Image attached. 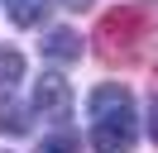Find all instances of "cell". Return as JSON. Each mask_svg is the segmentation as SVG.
Returning a JSON list of instances; mask_svg holds the SVG:
<instances>
[{
	"label": "cell",
	"instance_id": "52a82bcc",
	"mask_svg": "<svg viewBox=\"0 0 158 153\" xmlns=\"http://www.w3.org/2000/svg\"><path fill=\"white\" fill-rule=\"evenodd\" d=\"M0 129H10V134H24V129H29V115H24L19 105L0 101Z\"/></svg>",
	"mask_w": 158,
	"mask_h": 153
},
{
	"label": "cell",
	"instance_id": "5b68a950",
	"mask_svg": "<svg viewBox=\"0 0 158 153\" xmlns=\"http://www.w3.org/2000/svg\"><path fill=\"white\" fill-rule=\"evenodd\" d=\"M5 14L19 29H29V24H39V19L48 14V0H5Z\"/></svg>",
	"mask_w": 158,
	"mask_h": 153
},
{
	"label": "cell",
	"instance_id": "6da1fadb",
	"mask_svg": "<svg viewBox=\"0 0 158 153\" xmlns=\"http://www.w3.org/2000/svg\"><path fill=\"white\" fill-rule=\"evenodd\" d=\"M86 110H91V120H134V96H129V86L106 81L91 91Z\"/></svg>",
	"mask_w": 158,
	"mask_h": 153
},
{
	"label": "cell",
	"instance_id": "3957f363",
	"mask_svg": "<svg viewBox=\"0 0 158 153\" xmlns=\"http://www.w3.org/2000/svg\"><path fill=\"white\" fill-rule=\"evenodd\" d=\"M134 143V120H96L91 124V148L96 153H125Z\"/></svg>",
	"mask_w": 158,
	"mask_h": 153
},
{
	"label": "cell",
	"instance_id": "30bf717a",
	"mask_svg": "<svg viewBox=\"0 0 158 153\" xmlns=\"http://www.w3.org/2000/svg\"><path fill=\"white\" fill-rule=\"evenodd\" d=\"M62 5H72V10H81V5H91V0H62Z\"/></svg>",
	"mask_w": 158,
	"mask_h": 153
},
{
	"label": "cell",
	"instance_id": "9c48e42d",
	"mask_svg": "<svg viewBox=\"0 0 158 153\" xmlns=\"http://www.w3.org/2000/svg\"><path fill=\"white\" fill-rule=\"evenodd\" d=\"M148 134H153V143H158V101H153V115H148Z\"/></svg>",
	"mask_w": 158,
	"mask_h": 153
},
{
	"label": "cell",
	"instance_id": "ba28073f",
	"mask_svg": "<svg viewBox=\"0 0 158 153\" xmlns=\"http://www.w3.org/2000/svg\"><path fill=\"white\" fill-rule=\"evenodd\" d=\"M39 153H77V139L72 134H58V139H43Z\"/></svg>",
	"mask_w": 158,
	"mask_h": 153
},
{
	"label": "cell",
	"instance_id": "8992f818",
	"mask_svg": "<svg viewBox=\"0 0 158 153\" xmlns=\"http://www.w3.org/2000/svg\"><path fill=\"white\" fill-rule=\"evenodd\" d=\"M19 76H24V57L15 53V48H0V86L10 91V86L19 81Z\"/></svg>",
	"mask_w": 158,
	"mask_h": 153
},
{
	"label": "cell",
	"instance_id": "7a4b0ae2",
	"mask_svg": "<svg viewBox=\"0 0 158 153\" xmlns=\"http://www.w3.org/2000/svg\"><path fill=\"white\" fill-rule=\"evenodd\" d=\"M34 110L62 124L72 115V86L62 81V76H39V86H34Z\"/></svg>",
	"mask_w": 158,
	"mask_h": 153
},
{
	"label": "cell",
	"instance_id": "277c9868",
	"mask_svg": "<svg viewBox=\"0 0 158 153\" xmlns=\"http://www.w3.org/2000/svg\"><path fill=\"white\" fill-rule=\"evenodd\" d=\"M43 53L58 57V62H72V57H81V34H72V29H53V34L43 38Z\"/></svg>",
	"mask_w": 158,
	"mask_h": 153
}]
</instances>
